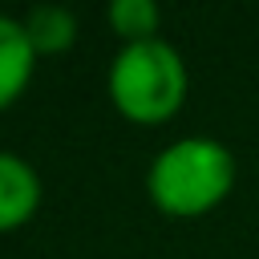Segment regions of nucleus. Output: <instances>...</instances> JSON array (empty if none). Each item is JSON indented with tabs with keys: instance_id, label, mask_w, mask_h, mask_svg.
<instances>
[{
	"instance_id": "1",
	"label": "nucleus",
	"mask_w": 259,
	"mask_h": 259,
	"mask_svg": "<svg viewBox=\"0 0 259 259\" xmlns=\"http://www.w3.org/2000/svg\"><path fill=\"white\" fill-rule=\"evenodd\" d=\"M235 186V154L214 138H178L154 154L146 170L150 202L170 219L214 210Z\"/></svg>"
},
{
	"instance_id": "2",
	"label": "nucleus",
	"mask_w": 259,
	"mask_h": 259,
	"mask_svg": "<svg viewBox=\"0 0 259 259\" xmlns=\"http://www.w3.org/2000/svg\"><path fill=\"white\" fill-rule=\"evenodd\" d=\"M109 101L125 121H170L186 101V61L162 36L121 45L109 65Z\"/></svg>"
},
{
	"instance_id": "3",
	"label": "nucleus",
	"mask_w": 259,
	"mask_h": 259,
	"mask_svg": "<svg viewBox=\"0 0 259 259\" xmlns=\"http://www.w3.org/2000/svg\"><path fill=\"white\" fill-rule=\"evenodd\" d=\"M40 206V178L32 162L12 150H0V235L24 227Z\"/></svg>"
},
{
	"instance_id": "4",
	"label": "nucleus",
	"mask_w": 259,
	"mask_h": 259,
	"mask_svg": "<svg viewBox=\"0 0 259 259\" xmlns=\"http://www.w3.org/2000/svg\"><path fill=\"white\" fill-rule=\"evenodd\" d=\"M36 49L24 32V20L0 16V109H8L32 81Z\"/></svg>"
},
{
	"instance_id": "5",
	"label": "nucleus",
	"mask_w": 259,
	"mask_h": 259,
	"mask_svg": "<svg viewBox=\"0 0 259 259\" xmlns=\"http://www.w3.org/2000/svg\"><path fill=\"white\" fill-rule=\"evenodd\" d=\"M24 32H28L36 57H53V53L73 49V40H77V16L65 4H36L24 16Z\"/></svg>"
},
{
	"instance_id": "6",
	"label": "nucleus",
	"mask_w": 259,
	"mask_h": 259,
	"mask_svg": "<svg viewBox=\"0 0 259 259\" xmlns=\"http://www.w3.org/2000/svg\"><path fill=\"white\" fill-rule=\"evenodd\" d=\"M109 24L125 45H138V40H154L158 36L162 12H158L154 0H113L109 4Z\"/></svg>"
}]
</instances>
